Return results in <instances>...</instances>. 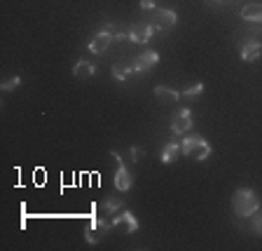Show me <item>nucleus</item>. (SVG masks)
Here are the masks:
<instances>
[{
	"label": "nucleus",
	"instance_id": "nucleus-1",
	"mask_svg": "<svg viewBox=\"0 0 262 251\" xmlns=\"http://www.w3.org/2000/svg\"><path fill=\"white\" fill-rule=\"evenodd\" d=\"M257 209H260V197L251 188H239L232 195V211H234L236 219H251Z\"/></svg>",
	"mask_w": 262,
	"mask_h": 251
},
{
	"label": "nucleus",
	"instance_id": "nucleus-5",
	"mask_svg": "<svg viewBox=\"0 0 262 251\" xmlns=\"http://www.w3.org/2000/svg\"><path fill=\"white\" fill-rule=\"evenodd\" d=\"M176 22H178V14H176L173 10H169V7H155V10L150 12V24H152L155 31H159V33L171 31V28L176 26Z\"/></svg>",
	"mask_w": 262,
	"mask_h": 251
},
{
	"label": "nucleus",
	"instance_id": "nucleus-7",
	"mask_svg": "<svg viewBox=\"0 0 262 251\" xmlns=\"http://www.w3.org/2000/svg\"><path fill=\"white\" fill-rule=\"evenodd\" d=\"M192 125H194V118H192L190 108H178L171 118V131L178 134V137H185L192 131Z\"/></svg>",
	"mask_w": 262,
	"mask_h": 251
},
{
	"label": "nucleus",
	"instance_id": "nucleus-18",
	"mask_svg": "<svg viewBox=\"0 0 262 251\" xmlns=\"http://www.w3.org/2000/svg\"><path fill=\"white\" fill-rule=\"evenodd\" d=\"M129 75H134V64H122V61H117V64L113 66V78L115 80L124 82Z\"/></svg>",
	"mask_w": 262,
	"mask_h": 251
},
{
	"label": "nucleus",
	"instance_id": "nucleus-9",
	"mask_svg": "<svg viewBox=\"0 0 262 251\" xmlns=\"http://www.w3.org/2000/svg\"><path fill=\"white\" fill-rule=\"evenodd\" d=\"M155 33L157 31H155V26L150 22H136L129 28V40L131 43H136V45H145V43L152 40Z\"/></svg>",
	"mask_w": 262,
	"mask_h": 251
},
{
	"label": "nucleus",
	"instance_id": "nucleus-22",
	"mask_svg": "<svg viewBox=\"0 0 262 251\" xmlns=\"http://www.w3.org/2000/svg\"><path fill=\"white\" fill-rule=\"evenodd\" d=\"M157 7V0H141V10L143 12H152Z\"/></svg>",
	"mask_w": 262,
	"mask_h": 251
},
{
	"label": "nucleus",
	"instance_id": "nucleus-16",
	"mask_svg": "<svg viewBox=\"0 0 262 251\" xmlns=\"http://www.w3.org/2000/svg\"><path fill=\"white\" fill-rule=\"evenodd\" d=\"M239 52H241V59L248 61V64H251V61H257L262 54V43H246L239 47Z\"/></svg>",
	"mask_w": 262,
	"mask_h": 251
},
{
	"label": "nucleus",
	"instance_id": "nucleus-4",
	"mask_svg": "<svg viewBox=\"0 0 262 251\" xmlns=\"http://www.w3.org/2000/svg\"><path fill=\"white\" fill-rule=\"evenodd\" d=\"M110 230H113L110 216H103V214H101V216H94V219L89 221V225L84 228V240H87L89 244H98Z\"/></svg>",
	"mask_w": 262,
	"mask_h": 251
},
{
	"label": "nucleus",
	"instance_id": "nucleus-3",
	"mask_svg": "<svg viewBox=\"0 0 262 251\" xmlns=\"http://www.w3.org/2000/svg\"><path fill=\"white\" fill-rule=\"evenodd\" d=\"M117 33H120V28L115 26V24L103 22L101 31H96L92 35V40H89V52H92V54H103V52H108V47L113 45Z\"/></svg>",
	"mask_w": 262,
	"mask_h": 251
},
{
	"label": "nucleus",
	"instance_id": "nucleus-21",
	"mask_svg": "<svg viewBox=\"0 0 262 251\" xmlns=\"http://www.w3.org/2000/svg\"><path fill=\"white\" fill-rule=\"evenodd\" d=\"M251 230L255 233V235L262 237V207L251 216Z\"/></svg>",
	"mask_w": 262,
	"mask_h": 251
},
{
	"label": "nucleus",
	"instance_id": "nucleus-10",
	"mask_svg": "<svg viewBox=\"0 0 262 251\" xmlns=\"http://www.w3.org/2000/svg\"><path fill=\"white\" fill-rule=\"evenodd\" d=\"M236 45H246V43H262V24H248V26H241L234 33Z\"/></svg>",
	"mask_w": 262,
	"mask_h": 251
},
{
	"label": "nucleus",
	"instance_id": "nucleus-2",
	"mask_svg": "<svg viewBox=\"0 0 262 251\" xmlns=\"http://www.w3.org/2000/svg\"><path fill=\"white\" fill-rule=\"evenodd\" d=\"M180 153L202 162V160H206L211 155V146H208V141L202 134H185L183 141H180Z\"/></svg>",
	"mask_w": 262,
	"mask_h": 251
},
{
	"label": "nucleus",
	"instance_id": "nucleus-17",
	"mask_svg": "<svg viewBox=\"0 0 262 251\" xmlns=\"http://www.w3.org/2000/svg\"><path fill=\"white\" fill-rule=\"evenodd\" d=\"M178 155H180V143L169 141L166 146L162 148L159 158H162V162H164V164H171V162H176V160H178Z\"/></svg>",
	"mask_w": 262,
	"mask_h": 251
},
{
	"label": "nucleus",
	"instance_id": "nucleus-19",
	"mask_svg": "<svg viewBox=\"0 0 262 251\" xmlns=\"http://www.w3.org/2000/svg\"><path fill=\"white\" fill-rule=\"evenodd\" d=\"M19 85H21V75H12V78L0 82V89H3V92H14Z\"/></svg>",
	"mask_w": 262,
	"mask_h": 251
},
{
	"label": "nucleus",
	"instance_id": "nucleus-20",
	"mask_svg": "<svg viewBox=\"0 0 262 251\" xmlns=\"http://www.w3.org/2000/svg\"><path fill=\"white\" fill-rule=\"evenodd\" d=\"M202 92H204V82H194L192 87H185V89H183V92H180V96H185V99H196Z\"/></svg>",
	"mask_w": 262,
	"mask_h": 251
},
{
	"label": "nucleus",
	"instance_id": "nucleus-8",
	"mask_svg": "<svg viewBox=\"0 0 262 251\" xmlns=\"http://www.w3.org/2000/svg\"><path fill=\"white\" fill-rule=\"evenodd\" d=\"M110 221H113V230L122 233V235H134L138 230V219L131 211H126V209H122L120 214H115Z\"/></svg>",
	"mask_w": 262,
	"mask_h": 251
},
{
	"label": "nucleus",
	"instance_id": "nucleus-14",
	"mask_svg": "<svg viewBox=\"0 0 262 251\" xmlns=\"http://www.w3.org/2000/svg\"><path fill=\"white\" fill-rule=\"evenodd\" d=\"M155 99H157L159 104L169 106V104H176L180 99V92H176L173 87H166V85H157L155 87Z\"/></svg>",
	"mask_w": 262,
	"mask_h": 251
},
{
	"label": "nucleus",
	"instance_id": "nucleus-23",
	"mask_svg": "<svg viewBox=\"0 0 262 251\" xmlns=\"http://www.w3.org/2000/svg\"><path fill=\"white\" fill-rule=\"evenodd\" d=\"M141 158H143V150L138 146H134V148H131V160H134V162H138Z\"/></svg>",
	"mask_w": 262,
	"mask_h": 251
},
{
	"label": "nucleus",
	"instance_id": "nucleus-13",
	"mask_svg": "<svg viewBox=\"0 0 262 251\" xmlns=\"http://www.w3.org/2000/svg\"><path fill=\"white\" fill-rule=\"evenodd\" d=\"M241 19L248 24H262V3H248L241 7Z\"/></svg>",
	"mask_w": 262,
	"mask_h": 251
},
{
	"label": "nucleus",
	"instance_id": "nucleus-6",
	"mask_svg": "<svg viewBox=\"0 0 262 251\" xmlns=\"http://www.w3.org/2000/svg\"><path fill=\"white\" fill-rule=\"evenodd\" d=\"M110 158L115 160V164H117V169H115V188L120 192H126V190H131V186H134V176L129 174V169H126V164H124V160L120 158V155L115 153H110Z\"/></svg>",
	"mask_w": 262,
	"mask_h": 251
},
{
	"label": "nucleus",
	"instance_id": "nucleus-12",
	"mask_svg": "<svg viewBox=\"0 0 262 251\" xmlns=\"http://www.w3.org/2000/svg\"><path fill=\"white\" fill-rule=\"evenodd\" d=\"M122 209H124V200L117 195H108L103 202H101V214H103V216H110V219H113L115 214H120Z\"/></svg>",
	"mask_w": 262,
	"mask_h": 251
},
{
	"label": "nucleus",
	"instance_id": "nucleus-24",
	"mask_svg": "<svg viewBox=\"0 0 262 251\" xmlns=\"http://www.w3.org/2000/svg\"><path fill=\"white\" fill-rule=\"evenodd\" d=\"M204 3H206L208 7H220L225 3V0H204Z\"/></svg>",
	"mask_w": 262,
	"mask_h": 251
},
{
	"label": "nucleus",
	"instance_id": "nucleus-15",
	"mask_svg": "<svg viewBox=\"0 0 262 251\" xmlns=\"http://www.w3.org/2000/svg\"><path fill=\"white\" fill-rule=\"evenodd\" d=\"M73 75H75L77 80H87V78L96 75V66L87 59H80L75 66H73Z\"/></svg>",
	"mask_w": 262,
	"mask_h": 251
},
{
	"label": "nucleus",
	"instance_id": "nucleus-11",
	"mask_svg": "<svg viewBox=\"0 0 262 251\" xmlns=\"http://www.w3.org/2000/svg\"><path fill=\"white\" fill-rule=\"evenodd\" d=\"M157 64H159L157 52H143V54H138L136 61H134V73H147V71H152Z\"/></svg>",
	"mask_w": 262,
	"mask_h": 251
}]
</instances>
